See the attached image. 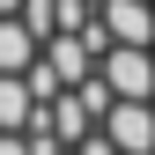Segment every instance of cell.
<instances>
[{
	"mask_svg": "<svg viewBox=\"0 0 155 155\" xmlns=\"http://www.w3.org/2000/svg\"><path fill=\"white\" fill-rule=\"evenodd\" d=\"M104 81H111V96L155 104V52H148V45H111V52H104Z\"/></svg>",
	"mask_w": 155,
	"mask_h": 155,
	"instance_id": "1",
	"label": "cell"
},
{
	"mask_svg": "<svg viewBox=\"0 0 155 155\" xmlns=\"http://www.w3.org/2000/svg\"><path fill=\"white\" fill-rule=\"evenodd\" d=\"M104 133L118 155H155V104H133V96H118V104L104 111Z\"/></svg>",
	"mask_w": 155,
	"mask_h": 155,
	"instance_id": "2",
	"label": "cell"
}]
</instances>
